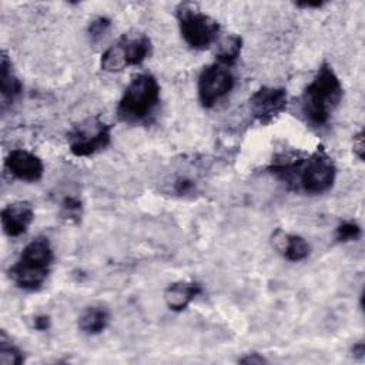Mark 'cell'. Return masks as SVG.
<instances>
[{"instance_id": "obj_16", "label": "cell", "mask_w": 365, "mask_h": 365, "mask_svg": "<svg viewBox=\"0 0 365 365\" xmlns=\"http://www.w3.org/2000/svg\"><path fill=\"white\" fill-rule=\"evenodd\" d=\"M242 50V38L237 34H228L217 43L215 61L224 66H234Z\"/></svg>"}, {"instance_id": "obj_14", "label": "cell", "mask_w": 365, "mask_h": 365, "mask_svg": "<svg viewBox=\"0 0 365 365\" xmlns=\"http://www.w3.org/2000/svg\"><path fill=\"white\" fill-rule=\"evenodd\" d=\"M23 84L13 71L11 61L6 51H1L0 56V91H1V107L10 106L21 93Z\"/></svg>"}, {"instance_id": "obj_17", "label": "cell", "mask_w": 365, "mask_h": 365, "mask_svg": "<svg viewBox=\"0 0 365 365\" xmlns=\"http://www.w3.org/2000/svg\"><path fill=\"white\" fill-rule=\"evenodd\" d=\"M24 362L23 351L16 346L4 332L0 336V364L1 365H20Z\"/></svg>"}, {"instance_id": "obj_18", "label": "cell", "mask_w": 365, "mask_h": 365, "mask_svg": "<svg viewBox=\"0 0 365 365\" xmlns=\"http://www.w3.org/2000/svg\"><path fill=\"white\" fill-rule=\"evenodd\" d=\"M83 214V202L80 198L68 195L60 204V217L68 224H77Z\"/></svg>"}, {"instance_id": "obj_22", "label": "cell", "mask_w": 365, "mask_h": 365, "mask_svg": "<svg viewBox=\"0 0 365 365\" xmlns=\"http://www.w3.org/2000/svg\"><path fill=\"white\" fill-rule=\"evenodd\" d=\"M192 190H194V182H192L191 180H187V178H180V180H177L175 184H174V191H175L178 195L190 194Z\"/></svg>"}, {"instance_id": "obj_6", "label": "cell", "mask_w": 365, "mask_h": 365, "mask_svg": "<svg viewBox=\"0 0 365 365\" xmlns=\"http://www.w3.org/2000/svg\"><path fill=\"white\" fill-rule=\"evenodd\" d=\"M151 53V40L143 33L124 34L110 46L100 58V67L107 73H118L130 66H140Z\"/></svg>"}, {"instance_id": "obj_24", "label": "cell", "mask_w": 365, "mask_h": 365, "mask_svg": "<svg viewBox=\"0 0 365 365\" xmlns=\"http://www.w3.org/2000/svg\"><path fill=\"white\" fill-rule=\"evenodd\" d=\"M33 327H34V329L41 331V332L47 331L50 328V317L48 315H37V317H34Z\"/></svg>"}, {"instance_id": "obj_3", "label": "cell", "mask_w": 365, "mask_h": 365, "mask_svg": "<svg viewBox=\"0 0 365 365\" xmlns=\"http://www.w3.org/2000/svg\"><path fill=\"white\" fill-rule=\"evenodd\" d=\"M53 259L54 254L50 241L38 237L21 250L17 261L9 268V277L19 288L37 291L47 279Z\"/></svg>"}, {"instance_id": "obj_1", "label": "cell", "mask_w": 365, "mask_h": 365, "mask_svg": "<svg viewBox=\"0 0 365 365\" xmlns=\"http://www.w3.org/2000/svg\"><path fill=\"white\" fill-rule=\"evenodd\" d=\"M268 170L289 190L302 191L308 195L329 191L336 178V167L322 147H318L308 157L272 161Z\"/></svg>"}, {"instance_id": "obj_25", "label": "cell", "mask_w": 365, "mask_h": 365, "mask_svg": "<svg viewBox=\"0 0 365 365\" xmlns=\"http://www.w3.org/2000/svg\"><path fill=\"white\" fill-rule=\"evenodd\" d=\"M352 355H354L355 358H359V359L364 358V355H365V345H364L362 341L354 344V346H352Z\"/></svg>"}, {"instance_id": "obj_20", "label": "cell", "mask_w": 365, "mask_h": 365, "mask_svg": "<svg viewBox=\"0 0 365 365\" xmlns=\"http://www.w3.org/2000/svg\"><path fill=\"white\" fill-rule=\"evenodd\" d=\"M110 26H111V20L106 16H98L94 20H91L88 24V29H87V33H88L91 41L100 40L106 34V31L108 30Z\"/></svg>"}, {"instance_id": "obj_5", "label": "cell", "mask_w": 365, "mask_h": 365, "mask_svg": "<svg viewBox=\"0 0 365 365\" xmlns=\"http://www.w3.org/2000/svg\"><path fill=\"white\" fill-rule=\"evenodd\" d=\"M182 40L194 50H205L218 40L220 23L192 3H180L175 10Z\"/></svg>"}, {"instance_id": "obj_4", "label": "cell", "mask_w": 365, "mask_h": 365, "mask_svg": "<svg viewBox=\"0 0 365 365\" xmlns=\"http://www.w3.org/2000/svg\"><path fill=\"white\" fill-rule=\"evenodd\" d=\"M160 104V84L150 73L135 76L125 87L118 106L117 117L127 124H140L148 120Z\"/></svg>"}, {"instance_id": "obj_9", "label": "cell", "mask_w": 365, "mask_h": 365, "mask_svg": "<svg viewBox=\"0 0 365 365\" xmlns=\"http://www.w3.org/2000/svg\"><path fill=\"white\" fill-rule=\"evenodd\" d=\"M288 104L287 90L282 87H259L250 97V111L252 117L262 125L277 120Z\"/></svg>"}, {"instance_id": "obj_26", "label": "cell", "mask_w": 365, "mask_h": 365, "mask_svg": "<svg viewBox=\"0 0 365 365\" xmlns=\"http://www.w3.org/2000/svg\"><path fill=\"white\" fill-rule=\"evenodd\" d=\"M297 7H302V9H319L324 6L322 1H298L295 3Z\"/></svg>"}, {"instance_id": "obj_7", "label": "cell", "mask_w": 365, "mask_h": 365, "mask_svg": "<svg viewBox=\"0 0 365 365\" xmlns=\"http://www.w3.org/2000/svg\"><path fill=\"white\" fill-rule=\"evenodd\" d=\"M111 128L100 117H88L74 125L67 135L71 154L76 157H88L107 148L111 143Z\"/></svg>"}, {"instance_id": "obj_2", "label": "cell", "mask_w": 365, "mask_h": 365, "mask_svg": "<svg viewBox=\"0 0 365 365\" xmlns=\"http://www.w3.org/2000/svg\"><path fill=\"white\" fill-rule=\"evenodd\" d=\"M344 88L339 77L328 63H322L301 96V111L314 127L325 125L339 106Z\"/></svg>"}, {"instance_id": "obj_11", "label": "cell", "mask_w": 365, "mask_h": 365, "mask_svg": "<svg viewBox=\"0 0 365 365\" xmlns=\"http://www.w3.org/2000/svg\"><path fill=\"white\" fill-rule=\"evenodd\" d=\"M0 220L3 231L7 237H20L27 232L34 220L33 205L27 201L10 202L1 210Z\"/></svg>"}, {"instance_id": "obj_23", "label": "cell", "mask_w": 365, "mask_h": 365, "mask_svg": "<svg viewBox=\"0 0 365 365\" xmlns=\"http://www.w3.org/2000/svg\"><path fill=\"white\" fill-rule=\"evenodd\" d=\"M240 364H245V365H254V364H265L267 362V359L261 355V354H258V352H252V354H247L245 356H242V358H240V361H238Z\"/></svg>"}, {"instance_id": "obj_21", "label": "cell", "mask_w": 365, "mask_h": 365, "mask_svg": "<svg viewBox=\"0 0 365 365\" xmlns=\"http://www.w3.org/2000/svg\"><path fill=\"white\" fill-rule=\"evenodd\" d=\"M352 150L354 154L362 161L364 154H365V144H364V131L361 130L358 134L354 135V143H352Z\"/></svg>"}, {"instance_id": "obj_10", "label": "cell", "mask_w": 365, "mask_h": 365, "mask_svg": "<svg viewBox=\"0 0 365 365\" xmlns=\"http://www.w3.org/2000/svg\"><path fill=\"white\" fill-rule=\"evenodd\" d=\"M4 167L10 175L20 181L36 182L44 174V164L38 155L31 151L16 148L4 158Z\"/></svg>"}, {"instance_id": "obj_8", "label": "cell", "mask_w": 365, "mask_h": 365, "mask_svg": "<svg viewBox=\"0 0 365 365\" xmlns=\"http://www.w3.org/2000/svg\"><path fill=\"white\" fill-rule=\"evenodd\" d=\"M235 77L231 67L220 64L217 61L205 66L197 83L198 100L204 108H212L234 88Z\"/></svg>"}, {"instance_id": "obj_12", "label": "cell", "mask_w": 365, "mask_h": 365, "mask_svg": "<svg viewBox=\"0 0 365 365\" xmlns=\"http://www.w3.org/2000/svg\"><path fill=\"white\" fill-rule=\"evenodd\" d=\"M271 242H272V247L285 259H288L291 262H298V261L305 259L311 251V247L304 237L285 232L281 228H277L272 232Z\"/></svg>"}, {"instance_id": "obj_13", "label": "cell", "mask_w": 365, "mask_h": 365, "mask_svg": "<svg viewBox=\"0 0 365 365\" xmlns=\"http://www.w3.org/2000/svg\"><path fill=\"white\" fill-rule=\"evenodd\" d=\"M202 292V288L198 282L190 281H177L170 284L164 291V301L168 309L174 312L184 311L194 299Z\"/></svg>"}, {"instance_id": "obj_19", "label": "cell", "mask_w": 365, "mask_h": 365, "mask_svg": "<svg viewBox=\"0 0 365 365\" xmlns=\"http://www.w3.org/2000/svg\"><path fill=\"white\" fill-rule=\"evenodd\" d=\"M361 235H362V230L355 221H342L335 228V240L339 242L358 241Z\"/></svg>"}, {"instance_id": "obj_15", "label": "cell", "mask_w": 365, "mask_h": 365, "mask_svg": "<svg viewBox=\"0 0 365 365\" xmlns=\"http://www.w3.org/2000/svg\"><path fill=\"white\" fill-rule=\"evenodd\" d=\"M110 324V311L104 305H90L78 317V329L86 335L101 334Z\"/></svg>"}]
</instances>
